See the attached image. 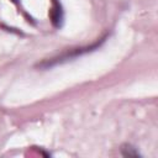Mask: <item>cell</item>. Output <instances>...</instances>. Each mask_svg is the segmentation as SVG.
<instances>
[{
  "label": "cell",
  "instance_id": "cell-1",
  "mask_svg": "<svg viewBox=\"0 0 158 158\" xmlns=\"http://www.w3.org/2000/svg\"><path fill=\"white\" fill-rule=\"evenodd\" d=\"M121 152H122V154L126 156V157H127V156H128V157H138V156H139L138 151H137L135 147L130 146V144L123 146V147L121 148Z\"/></svg>",
  "mask_w": 158,
  "mask_h": 158
},
{
  "label": "cell",
  "instance_id": "cell-2",
  "mask_svg": "<svg viewBox=\"0 0 158 158\" xmlns=\"http://www.w3.org/2000/svg\"><path fill=\"white\" fill-rule=\"evenodd\" d=\"M59 4H57L54 1V6L52 9V14H51V17H52V21L53 23L56 25V21H58V26H59V20H62V15H60V11H59Z\"/></svg>",
  "mask_w": 158,
  "mask_h": 158
}]
</instances>
